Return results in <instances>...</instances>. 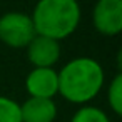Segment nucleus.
<instances>
[{"label":"nucleus","instance_id":"1","mask_svg":"<svg viewBox=\"0 0 122 122\" xmlns=\"http://www.w3.org/2000/svg\"><path fill=\"white\" fill-rule=\"evenodd\" d=\"M59 94L72 104H87L104 87V69L90 57H77L59 72Z\"/></svg>","mask_w":122,"mask_h":122},{"label":"nucleus","instance_id":"3","mask_svg":"<svg viewBox=\"0 0 122 122\" xmlns=\"http://www.w3.org/2000/svg\"><path fill=\"white\" fill-rule=\"evenodd\" d=\"M37 35L30 15L24 12H7L0 17V40L14 49H25Z\"/></svg>","mask_w":122,"mask_h":122},{"label":"nucleus","instance_id":"8","mask_svg":"<svg viewBox=\"0 0 122 122\" xmlns=\"http://www.w3.org/2000/svg\"><path fill=\"white\" fill-rule=\"evenodd\" d=\"M0 122H22L20 104L10 97L0 95Z\"/></svg>","mask_w":122,"mask_h":122},{"label":"nucleus","instance_id":"6","mask_svg":"<svg viewBox=\"0 0 122 122\" xmlns=\"http://www.w3.org/2000/svg\"><path fill=\"white\" fill-rule=\"evenodd\" d=\"M25 49L34 67H54L60 59V44L44 35H35Z\"/></svg>","mask_w":122,"mask_h":122},{"label":"nucleus","instance_id":"10","mask_svg":"<svg viewBox=\"0 0 122 122\" xmlns=\"http://www.w3.org/2000/svg\"><path fill=\"white\" fill-rule=\"evenodd\" d=\"M70 122H110L107 114L92 105H82L70 119Z\"/></svg>","mask_w":122,"mask_h":122},{"label":"nucleus","instance_id":"2","mask_svg":"<svg viewBox=\"0 0 122 122\" xmlns=\"http://www.w3.org/2000/svg\"><path fill=\"white\" fill-rule=\"evenodd\" d=\"M30 19L37 35L59 42L77 30L80 7L77 0H39Z\"/></svg>","mask_w":122,"mask_h":122},{"label":"nucleus","instance_id":"5","mask_svg":"<svg viewBox=\"0 0 122 122\" xmlns=\"http://www.w3.org/2000/svg\"><path fill=\"white\" fill-rule=\"evenodd\" d=\"M25 89L30 97L54 99L59 94V75L54 67H34L27 79Z\"/></svg>","mask_w":122,"mask_h":122},{"label":"nucleus","instance_id":"7","mask_svg":"<svg viewBox=\"0 0 122 122\" xmlns=\"http://www.w3.org/2000/svg\"><path fill=\"white\" fill-rule=\"evenodd\" d=\"M22 122H54L57 117V105L54 99L29 97L20 104Z\"/></svg>","mask_w":122,"mask_h":122},{"label":"nucleus","instance_id":"9","mask_svg":"<svg viewBox=\"0 0 122 122\" xmlns=\"http://www.w3.org/2000/svg\"><path fill=\"white\" fill-rule=\"evenodd\" d=\"M107 100L110 109L115 112V115L122 114V74H115V77L112 79L110 85H109V92H107Z\"/></svg>","mask_w":122,"mask_h":122},{"label":"nucleus","instance_id":"4","mask_svg":"<svg viewBox=\"0 0 122 122\" xmlns=\"http://www.w3.org/2000/svg\"><path fill=\"white\" fill-rule=\"evenodd\" d=\"M92 24L102 35L114 37L122 30V0H97L92 10Z\"/></svg>","mask_w":122,"mask_h":122}]
</instances>
